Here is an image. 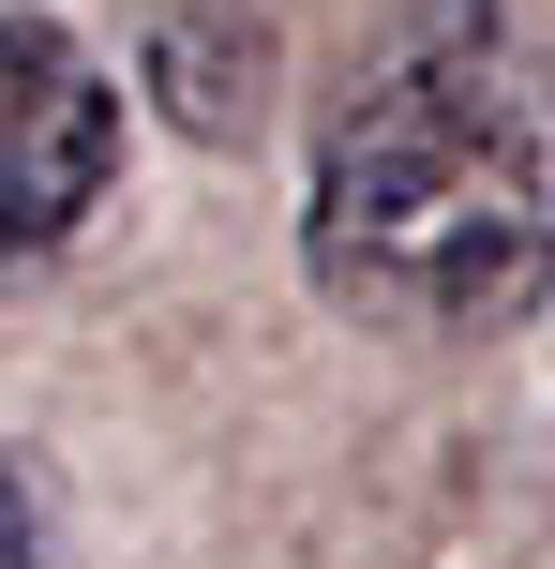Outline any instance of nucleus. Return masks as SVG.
I'll return each mask as SVG.
<instances>
[{"label":"nucleus","mask_w":555,"mask_h":569,"mask_svg":"<svg viewBox=\"0 0 555 569\" xmlns=\"http://www.w3.org/2000/svg\"><path fill=\"white\" fill-rule=\"evenodd\" d=\"M300 270L360 330H496L555 270V46L496 0H436L330 106Z\"/></svg>","instance_id":"obj_1"},{"label":"nucleus","mask_w":555,"mask_h":569,"mask_svg":"<svg viewBox=\"0 0 555 569\" xmlns=\"http://www.w3.org/2000/svg\"><path fill=\"white\" fill-rule=\"evenodd\" d=\"M120 180V90L76 30L0 16V256H46Z\"/></svg>","instance_id":"obj_2"},{"label":"nucleus","mask_w":555,"mask_h":569,"mask_svg":"<svg viewBox=\"0 0 555 569\" xmlns=\"http://www.w3.org/2000/svg\"><path fill=\"white\" fill-rule=\"evenodd\" d=\"M0 569H46V510H30L16 465H0Z\"/></svg>","instance_id":"obj_3"}]
</instances>
